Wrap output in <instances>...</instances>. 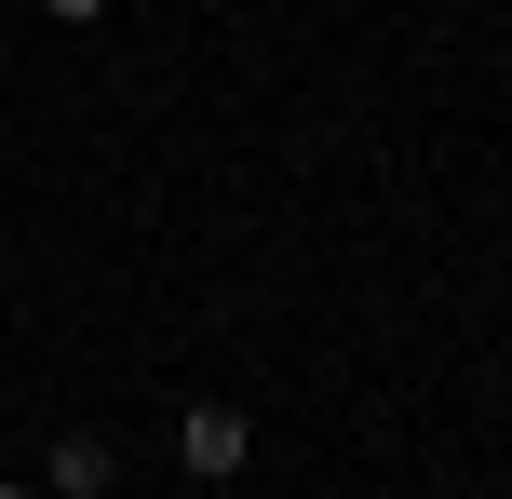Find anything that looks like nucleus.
<instances>
[{
    "instance_id": "nucleus-2",
    "label": "nucleus",
    "mask_w": 512,
    "mask_h": 499,
    "mask_svg": "<svg viewBox=\"0 0 512 499\" xmlns=\"http://www.w3.org/2000/svg\"><path fill=\"white\" fill-rule=\"evenodd\" d=\"M108 486H122V446H108V432H54L41 499H108Z\"/></svg>"
},
{
    "instance_id": "nucleus-3",
    "label": "nucleus",
    "mask_w": 512,
    "mask_h": 499,
    "mask_svg": "<svg viewBox=\"0 0 512 499\" xmlns=\"http://www.w3.org/2000/svg\"><path fill=\"white\" fill-rule=\"evenodd\" d=\"M0 499H41V486H0Z\"/></svg>"
},
{
    "instance_id": "nucleus-1",
    "label": "nucleus",
    "mask_w": 512,
    "mask_h": 499,
    "mask_svg": "<svg viewBox=\"0 0 512 499\" xmlns=\"http://www.w3.org/2000/svg\"><path fill=\"white\" fill-rule=\"evenodd\" d=\"M243 459H256V419H243V405H189V419H176V473L189 486H230Z\"/></svg>"
}]
</instances>
